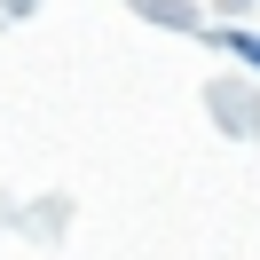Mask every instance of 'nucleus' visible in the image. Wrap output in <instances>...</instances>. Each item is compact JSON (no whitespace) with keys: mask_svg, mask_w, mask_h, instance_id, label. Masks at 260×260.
Segmentation results:
<instances>
[{"mask_svg":"<svg viewBox=\"0 0 260 260\" xmlns=\"http://www.w3.org/2000/svg\"><path fill=\"white\" fill-rule=\"evenodd\" d=\"M229 48H237V55H244V63H252V71H260V40H252V32H229Z\"/></svg>","mask_w":260,"mask_h":260,"instance_id":"f257e3e1","label":"nucleus"}]
</instances>
